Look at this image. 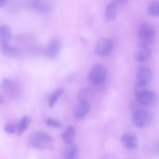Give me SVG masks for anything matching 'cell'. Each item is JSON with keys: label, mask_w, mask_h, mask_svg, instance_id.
Listing matches in <instances>:
<instances>
[{"label": "cell", "mask_w": 159, "mask_h": 159, "mask_svg": "<svg viewBox=\"0 0 159 159\" xmlns=\"http://www.w3.org/2000/svg\"><path fill=\"white\" fill-rule=\"evenodd\" d=\"M118 6L116 0L111 1L107 5L104 14L105 21H111L115 19L116 16V8Z\"/></svg>", "instance_id": "cell-10"}, {"label": "cell", "mask_w": 159, "mask_h": 159, "mask_svg": "<svg viewBox=\"0 0 159 159\" xmlns=\"http://www.w3.org/2000/svg\"><path fill=\"white\" fill-rule=\"evenodd\" d=\"M61 47V42L57 38L52 39L49 42L46 48L47 55L49 57L53 58L58 54Z\"/></svg>", "instance_id": "cell-11"}, {"label": "cell", "mask_w": 159, "mask_h": 159, "mask_svg": "<svg viewBox=\"0 0 159 159\" xmlns=\"http://www.w3.org/2000/svg\"><path fill=\"white\" fill-rule=\"evenodd\" d=\"M77 152V148L75 145L71 146L67 150L66 154V159H74Z\"/></svg>", "instance_id": "cell-20"}, {"label": "cell", "mask_w": 159, "mask_h": 159, "mask_svg": "<svg viewBox=\"0 0 159 159\" xmlns=\"http://www.w3.org/2000/svg\"><path fill=\"white\" fill-rule=\"evenodd\" d=\"M120 141L122 145L125 148L133 150L138 146V141L136 136L130 133H125L122 135Z\"/></svg>", "instance_id": "cell-8"}, {"label": "cell", "mask_w": 159, "mask_h": 159, "mask_svg": "<svg viewBox=\"0 0 159 159\" xmlns=\"http://www.w3.org/2000/svg\"><path fill=\"white\" fill-rule=\"evenodd\" d=\"M31 4L35 10L42 13L49 12L52 8V4L48 1L35 0L33 1Z\"/></svg>", "instance_id": "cell-13"}, {"label": "cell", "mask_w": 159, "mask_h": 159, "mask_svg": "<svg viewBox=\"0 0 159 159\" xmlns=\"http://www.w3.org/2000/svg\"><path fill=\"white\" fill-rule=\"evenodd\" d=\"M7 3V1L6 0H0V7L4 6Z\"/></svg>", "instance_id": "cell-23"}, {"label": "cell", "mask_w": 159, "mask_h": 159, "mask_svg": "<svg viewBox=\"0 0 159 159\" xmlns=\"http://www.w3.org/2000/svg\"><path fill=\"white\" fill-rule=\"evenodd\" d=\"M75 135V130L71 126L68 127L62 135L64 142L67 144L70 143L73 140Z\"/></svg>", "instance_id": "cell-16"}, {"label": "cell", "mask_w": 159, "mask_h": 159, "mask_svg": "<svg viewBox=\"0 0 159 159\" xmlns=\"http://www.w3.org/2000/svg\"><path fill=\"white\" fill-rule=\"evenodd\" d=\"M90 108V104L87 100H80L74 109V116L77 118H83L88 114Z\"/></svg>", "instance_id": "cell-9"}, {"label": "cell", "mask_w": 159, "mask_h": 159, "mask_svg": "<svg viewBox=\"0 0 159 159\" xmlns=\"http://www.w3.org/2000/svg\"><path fill=\"white\" fill-rule=\"evenodd\" d=\"M5 131L8 133L13 134L14 132V128L12 125L11 124H7L4 127Z\"/></svg>", "instance_id": "cell-22"}, {"label": "cell", "mask_w": 159, "mask_h": 159, "mask_svg": "<svg viewBox=\"0 0 159 159\" xmlns=\"http://www.w3.org/2000/svg\"></svg>", "instance_id": "cell-24"}, {"label": "cell", "mask_w": 159, "mask_h": 159, "mask_svg": "<svg viewBox=\"0 0 159 159\" xmlns=\"http://www.w3.org/2000/svg\"><path fill=\"white\" fill-rule=\"evenodd\" d=\"M138 46L139 50L137 56L138 61L141 62L147 61L149 59L152 54V50L150 45L139 42Z\"/></svg>", "instance_id": "cell-12"}, {"label": "cell", "mask_w": 159, "mask_h": 159, "mask_svg": "<svg viewBox=\"0 0 159 159\" xmlns=\"http://www.w3.org/2000/svg\"><path fill=\"white\" fill-rule=\"evenodd\" d=\"M147 12L148 15L153 16L159 15V2L154 1L149 3L147 8Z\"/></svg>", "instance_id": "cell-19"}, {"label": "cell", "mask_w": 159, "mask_h": 159, "mask_svg": "<svg viewBox=\"0 0 159 159\" xmlns=\"http://www.w3.org/2000/svg\"><path fill=\"white\" fill-rule=\"evenodd\" d=\"M138 101L141 104L147 106L154 105L157 101V95L152 91L145 89L135 94Z\"/></svg>", "instance_id": "cell-7"}, {"label": "cell", "mask_w": 159, "mask_h": 159, "mask_svg": "<svg viewBox=\"0 0 159 159\" xmlns=\"http://www.w3.org/2000/svg\"><path fill=\"white\" fill-rule=\"evenodd\" d=\"M113 46V42L111 39L105 37L100 38L97 43L96 53L101 57L106 56L111 52Z\"/></svg>", "instance_id": "cell-6"}, {"label": "cell", "mask_w": 159, "mask_h": 159, "mask_svg": "<svg viewBox=\"0 0 159 159\" xmlns=\"http://www.w3.org/2000/svg\"><path fill=\"white\" fill-rule=\"evenodd\" d=\"M153 74L148 67L142 66L138 70L135 77V86L146 87L151 80Z\"/></svg>", "instance_id": "cell-5"}, {"label": "cell", "mask_w": 159, "mask_h": 159, "mask_svg": "<svg viewBox=\"0 0 159 159\" xmlns=\"http://www.w3.org/2000/svg\"><path fill=\"white\" fill-rule=\"evenodd\" d=\"M63 92L64 90L62 88L57 89L53 92L51 95L49 100L48 106L50 108L53 107Z\"/></svg>", "instance_id": "cell-18"}, {"label": "cell", "mask_w": 159, "mask_h": 159, "mask_svg": "<svg viewBox=\"0 0 159 159\" xmlns=\"http://www.w3.org/2000/svg\"><path fill=\"white\" fill-rule=\"evenodd\" d=\"M11 30L10 27L6 25H0V44H7L11 38Z\"/></svg>", "instance_id": "cell-14"}, {"label": "cell", "mask_w": 159, "mask_h": 159, "mask_svg": "<svg viewBox=\"0 0 159 159\" xmlns=\"http://www.w3.org/2000/svg\"><path fill=\"white\" fill-rule=\"evenodd\" d=\"M132 123L136 127L144 128L148 126L152 120L151 113L146 110L139 109L134 111L131 117Z\"/></svg>", "instance_id": "cell-2"}, {"label": "cell", "mask_w": 159, "mask_h": 159, "mask_svg": "<svg viewBox=\"0 0 159 159\" xmlns=\"http://www.w3.org/2000/svg\"><path fill=\"white\" fill-rule=\"evenodd\" d=\"M31 121L28 116L24 117L19 122L17 127L18 134L20 135L27 129Z\"/></svg>", "instance_id": "cell-17"}, {"label": "cell", "mask_w": 159, "mask_h": 159, "mask_svg": "<svg viewBox=\"0 0 159 159\" xmlns=\"http://www.w3.org/2000/svg\"><path fill=\"white\" fill-rule=\"evenodd\" d=\"M107 74V70L104 65L96 64L92 67L89 73V81L93 85H100L106 80Z\"/></svg>", "instance_id": "cell-1"}, {"label": "cell", "mask_w": 159, "mask_h": 159, "mask_svg": "<svg viewBox=\"0 0 159 159\" xmlns=\"http://www.w3.org/2000/svg\"><path fill=\"white\" fill-rule=\"evenodd\" d=\"M52 142L51 137L43 132L34 133L31 138V142L34 147L40 149H45L50 146Z\"/></svg>", "instance_id": "cell-4"}, {"label": "cell", "mask_w": 159, "mask_h": 159, "mask_svg": "<svg viewBox=\"0 0 159 159\" xmlns=\"http://www.w3.org/2000/svg\"><path fill=\"white\" fill-rule=\"evenodd\" d=\"M46 124L48 125L57 128H60L61 126V124L59 121L52 118L48 119L46 120Z\"/></svg>", "instance_id": "cell-21"}, {"label": "cell", "mask_w": 159, "mask_h": 159, "mask_svg": "<svg viewBox=\"0 0 159 159\" xmlns=\"http://www.w3.org/2000/svg\"><path fill=\"white\" fill-rule=\"evenodd\" d=\"M137 34L139 42L150 45L154 42L155 33L152 25L148 23L141 24L138 28Z\"/></svg>", "instance_id": "cell-3"}, {"label": "cell", "mask_w": 159, "mask_h": 159, "mask_svg": "<svg viewBox=\"0 0 159 159\" xmlns=\"http://www.w3.org/2000/svg\"><path fill=\"white\" fill-rule=\"evenodd\" d=\"M0 49L5 56L10 57H16L19 55L20 51L17 48L7 44H0Z\"/></svg>", "instance_id": "cell-15"}]
</instances>
